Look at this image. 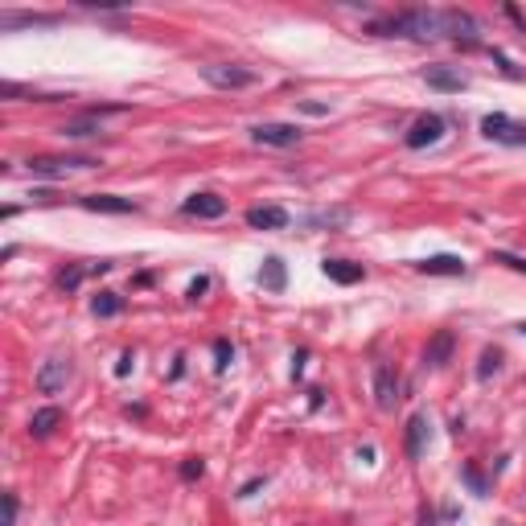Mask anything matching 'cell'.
Returning <instances> with one entry per match:
<instances>
[{"instance_id": "obj_33", "label": "cell", "mask_w": 526, "mask_h": 526, "mask_svg": "<svg viewBox=\"0 0 526 526\" xmlns=\"http://www.w3.org/2000/svg\"><path fill=\"white\" fill-rule=\"evenodd\" d=\"M305 358H309V354H305V349H300V354H296V358H292V378H300V371H305Z\"/></svg>"}, {"instance_id": "obj_10", "label": "cell", "mask_w": 526, "mask_h": 526, "mask_svg": "<svg viewBox=\"0 0 526 526\" xmlns=\"http://www.w3.org/2000/svg\"><path fill=\"white\" fill-rule=\"evenodd\" d=\"M247 226L251 230H284L288 226V210L284 206H251Z\"/></svg>"}, {"instance_id": "obj_16", "label": "cell", "mask_w": 526, "mask_h": 526, "mask_svg": "<svg viewBox=\"0 0 526 526\" xmlns=\"http://www.w3.org/2000/svg\"><path fill=\"white\" fill-rule=\"evenodd\" d=\"M58 13H0V29H17V25H58Z\"/></svg>"}, {"instance_id": "obj_6", "label": "cell", "mask_w": 526, "mask_h": 526, "mask_svg": "<svg viewBox=\"0 0 526 526\" xmlns=\"http://www.w3.org/2000/svg\"><path fill=\"white\" fill-rule=\"evenodd\" d=\"M91 156H37V160H29L33 177H62L66 169H91Z\"/></svg>"}, {"instance_id": "obj_5", "label": "cell", "mask_w": 526, "mask_h": 526, "mask_svg": "<svg viewBox=\"0 0 526 526\" xmlns=\"http://www.w3.org/2000/svg\"><path fill=\"white\" fill-rule=\"evenodd\" d=\"M374 403H378V411H395V403H399V374L387 362L374 366Z\"/></svg>"}, {"instance_id": "obj_25", "label": "cell", "mask_w": 526, "mask_h": 526, "mask_svg": "<svg viewBox=\"0 0 526 526\" xmlns=\"http://www.w3.org/2000/svg\"><path fill=\"white\" fill-rule=\"evenodd\" d=\"M214 358H218V362H214L218 371H226V366H230L235 349H230V341H226V338H218V341H214Z\"/></svg>"}, {"instance_id": "obj_8", "label": "cell", "mask_w": 526, "mask_h": 526, "mask_svg": "<svg viewBox=\"0 0 526 526\" xmlns=\"http://www.w3.org/2000/svg\"><path fill=\"white\" fill-rule=\"evenodd\" d=\"M78 206L91 214H136L140 210L132 198H116V193H87V198H78Z\"/></svg>"}, {"instance_id": "obj_21", "label": "cell", "mask_w": 526, "mask_h": 526, "mask_svg": "<svg viewBox=\"0 0 526 526\" xmlns=\"http://www.w3.org/2000/svg\"><path fill=\"white\" fill-rule=\"evenodd\" d=\"M58 132H62L66 140H83V136H95L99 127H95V124H91V116H87V120H74V124H62Z\"/></svg>"}, {"instance_id": "obj_18", "label": "cell", "mask_w": 526, "mask_h": 526, "mask_svg": "<svg viewBox=\"0 0 526 526\" xmlns=\"http://www.w3.org/2000/svg\"><path fill=\"white\" fill-rule=\"evenodd\" d=\"M58 424H62V411H58V407H41V411H33V420H29V436L41 440V436L54 432Z\"/></svg>"}, {"instance_id": "obj_1", "label": "cell", "mask_w": 526, "mask_h": 526, "mask_svg": "<svg viewBox=\"0 0 526 526\" xmlns=\"http://www.w3.org/2000/svg\"><path fill=\"white\" fill-rule=\"evenodd\" d=\"M202 78L218 87V91H247L259 83V74L251 66H235V62H214V66H202Z\"/></svg>"}, {"instance_id": "obj_34", "label": "cell", "mask_w": 526, "mask_h": 526, "mask_svg": "<svg viewBox=\"0 0 526 526\" xmlns=\"http://www.w3.org/2000/svg\"><path fill=\"white\" fill-rule=\"evenodd\" d=\"M259 485H263V477H255V481H247V485L239 490V497H251V494H255V490H259Z\"/></svg>"}, {"instance_id": "obj_36", "label": "cell", "mask_w": 526, "mask_h": 526, "mask_svg": "<svg viewBox=\"0 0 526 526\" xmlns=\"http://www.w3.org/2000/svg\"><path fill=\"white\" fill-rule=\"evenodd\" d=\"M420 526H436V514H432V510H428V506L420 510Z\"/></svg>"}, {"instance_id": "obj_7", "label": "cell", "mask_w": 526, "mask_h": 526, "mask_svg": "<svg viewBox=\"0 0 526 526\" xmlns=\"http://www.w3.org/2000/svg\"><path fill=\"white\" fill-rule=\"evenodd\" d=\"M66 378H70V362L66 358H50V362H41V371H37V395H58L66 387Z\"/></svg>"}, {"instance_id": "obj_28", "label": "cell", "mask_w": 526, "mask_h": 526, "mask_svg": "<svg viewBox=\"0 0 526 526\" xmlns=\"http://www.w3.org/2000/svg\"><path fill=\"white\" fill-rule=\"evenodd\" d=\"M4 526H17V494H4Z\"/></svg>"}, {"instance_id": "obj_2", "label": "cell", "mask_w": 526, "mask_h": 526, "mask_svg": "<svg viewBox=\"0 0 526 526\" xmlns=\"http://www.w3.org/2000/svg\"><path fill=\"white\" fill-rule=\"evenodd\" d=\"M481 132H485V140H494V144H510V148H522L526 144V124L501 116V111H490V116L481 120Z\"/></svg>"}, {"instance_id": "obj_35", "label": "cell", "mask_w": 526, "mask_h": 526, "mask_svg": "<svg viewBox=\"0 0 526 526\" xmlns=\"http://www.w3.org/2000/svg\"><path fill=\"white\" fill-rule=\"evenodd\" d=\"M506 17H510V21H518V25H522V29H526V17H522V13H518V8H514V4H506Z\"/></svg>"}, {"instance_id": "obj_31", "label": "cell", "mask_w": 526, "mask_h": 526, "mask_svg": "<svg viewBox=\"0 0 526 526\" xmlns=\"http://www.w3.org/2000/svg\"><path fill=\"white\" fill-rule=\"evenodd\" d=\"M464 481H469V485H473V490H477V494H485V481H481V473H477V469H473V464H469V469H464Z\"/></svg>"}, {"instance_id": "obj_17", "label": "cell", "mask_w": 526, "mask_h": 526, "mask_svg": "<svg viewBox=\"0 0 526 526\" xmlns=\"http://www.w3.org/2000/svg\"><path fill=\"white\" fill-rule=\"evenodd\" d=\"M424 440H428V420H424V415H411V420H407V457H411V461L424 457Z\"/></svg>"}, {"instance_id": "obj_11", "label": "cell", "mask_w": 526, "mask_h": 526, "mask_svg": "<svg viewBox=\"0 0 526 526\" xmlns=\"http://www.w3.org/2000/svg\"><path fill=\"white\" fill-rule=\"evenodd\" d=\"M181 210L189 218H222L226 214V198H218V193H193V198H186Z\"/></svg>"}, {"instance_id": "obj_22", "label": "cell", "mask_w": 526, "mask_h": 526, "mask_svg": "<svg viewBox=\"0 0 526 526\" xmlns=\"http://www.w3.org/2000/svg\"><path fill=\"white\" fill-rule=\"evenodd\" d=\"M490 263H506L510 272H526V259H522V255H510V251H494V255H490Z\"/></svg>"}, {"instance_id": "obj_30", "label": "cell", "mask_w": 526, "mask_h": 526, "mask_svg": "<svg viewBox=\"0 0 526 526\" xmlns=\"http://www.w3.org/2000/svg\"><path fill=\"white\" fill-rule=\"evenodd\" d=\"M296 107H300L305 116H329V103H309V99H305V103H296Z\"/></svg>"}, {"instance_id": "obj_32", "label": "cell", "mask_w": 526, "mask_h": 526, "mask_svg": "<svg viewBox=\"0 0 526 526\" xmlns=\"http://www.w3.org/2000/svg\"><path fill=\"white\" fill-rule=\"evenodd\" d=\"M206 288H210V279H206V276H198L193 284H189V300H198V296H202Z\"/></svg>"}, {"instance_id": "obj_27", "label": "cell", "mask_w": 526, "mask_h": 526, "mask_svg": "<svg viewBox=\"0 0 526 526\" xmlns=\"http://www.w3.org/2000/svg\"><path fill=\"white\" fill-rule=\"evenodd\" d=\"M132 366H136V354H132V349H124V354H120V362H116V378H127V374H132Z\"/></svg>"}, {"instance_id": "obj_23", "label": "cell", "mask_w": 526, "mask_h": 526, "mask_svg": "<svg viewBox=\"0 0 526 526\" xmlns=\"http://www.w3.org/2000/svg\"><path fill=\"white\" fill-rule=\"evenodd\" d=\"M497 366H501V354H497V349H485V354H481V366H477V378H490Z\"/></svg>"}, {"instance_id": "obj_15", "label": "cell", "mask_w": 526, "mask_h": 526, "mask_svg": "<svg viewBox=\"0 0 526 526\" xmlns=\"http://www.w3.org/2000/svg\"><path fill=\"white\" fill-rule=\"evenodd\" d=\"M259 284H263L268 292H284V288H288V268H284L279 255H268V259H263V268H259Z\"/></svg>"}, {"instance_id": "obj_19", "label": "cell", "mask_w": 526, "mask_h": 526, "mask_svg": "<svg viewBox=\"0 0 526 526\" xmlns=\"http://www.w3.org/2000/svg\"><path fill=\"white\" fill-rule=\"evenodd\" d=\"M91 312L95 317H120L124 312V296L120 292H99L91 300Z\"/></svg>"}, {"instance_id": "obj_24", "label": "cell", "mask_w": 526, "mask_h": 526, "mask_svg": "<svg viewBox=\"0 0 526 526\" xmlns=\"http://www.w3.org/2000/svg\"><path fill=\"white\" fill-rule=\"evenodd\" d=\"M87 276H91V268H70V272H62V279H58V284H62L66 292H74V288H78Z\"/></svg>"}, {"instance_id": "obj_3", "label": "cell", "mask_w": 526, "mask_h": 526, "mask_svg": "<svg viewBox=\"0 0 526 526\" xmlns=\"http://www.w3.org/2000/svg\"><path fill=\"white\" fill-rule=\"evenodd\" d=\"M444 116H436V111H424L415 124H411V132L403 136V144L407 148H428V144H440L444 140Z\"/></svg>"}, {"instance_id": "obj_37", "label": "cell", "mask_w": 526, "mask_h": 526, "mask_svg": "<svg viewBox=\"0 0 526 526\" xmlns=\"http://www.w3.org/2000/svg\"><path fill=\"white\" fill-rule=\"evenodd\" d=\"M518 333H526V321H522V325H518Z\"/></svg>"}, {"instance_id": "obj_20", "label": "cell", "mask_w": 526, "mask_h": 526, "mask_svg": "<svg viewBox=\"0 0 526 526\" xmlns=\"http://www.w3.org/2000/svg\"><path fill=\"white\" fill-rule=\"evenodd\" d=\"M349 222V210H321V214H309L305 218V226H317V230H333V226H345Z\"/></svg>"}, {"instance_id": "obj_12", "label": "cell", "mask_w": 526, "mask_h": 526, "mask_svg": "<svg viewBox=\"0 0 526 526\" xmlns=\"http://www.w3.org/2000/svg\"><path fill=\"white\" fill-rule=\"evenodd\" d=\"M415 272H424V276H464L469 268H464L461 255H432V259H420Z\"/></svg>"}, {"instance_id": "obj_13", "label": "cell", "mask_w": 526, "mask_h": 526, "mask_svg": "<svg viewBox=\"0 0 526 526\" xmlns=\"http://www.w3.org/2000/svg\"><path fill=\"white\" fill-rule=\"evenodd\" d=\"M321 272L333 279V284H358V279L366 276V268H362V263H349V259H325Z\"/></svg>"}, {"instance_id": "obj_29", "label": "cell", "mask_w": 526, "mask_h": 526, "mask_svg": "<svg viewBox=\"0 0 526 526\" xmlns=\"http://www.w3.org/2000/svg\"><path fill=\"white\" fill-rule=\"evenodd\" d=\"M494 62L501 66V70H506V74H510V78H522V70H518V66L510 62V58H506V54H497V50H494Z\"/></svg>"}, {"instance_id": "obj_4", "label": "cell", "mask_w": 526, "mask_h": 526, "mask_svg": "<svg viewBox=\"0 0 526 526\" xmlns=\"http://www.w3.org/2000/svg\"><path fill=\"white\" fill-rule=\"evenodd\" d=\"M251 140L263 144V148H292V144H300V127L296 124H255L251 127Z\"/></svg>"}, {"instance_id": "obj_9", "label": "cell", "mask_w": 526, "mask_h": 526, "mask_svg": "<svg viewBox=\"0 0 526 526\" xmlns=\"http://www.w3.org/2000/svg\"><path fill=\"white\" fill-rule=\"evenodd\" d=\"M424 83H428L432 91H444V95L469 87V78H464L461 70H452V66H428V70H424Z\"/></svg>"}, {"instance_id": "obj_14", "label": "cell", "mask_w": 526, "mask_h": 526, "mask_svg": "<svg viewBox=\"0 0 526 526\" xmlns=\"http://www.w3.org/2000/svg\"><path fill=\"white\" fill-rule=\"evenodd\" d=\"M452 349H457L452 329H440V333H432V341H428V354H424V362H428V366H444V362L452 358Z\"/></svg>"}, {"instance_id": "obj_26", "label": "cell", "mask_w": 526, "mask_h": 526, "mask_svg": "<svg viewBox=\"0 0 526 526\" xmlns=\"http://www.w3.org/2000/svg\"><path fill=\"white\" fill-rule=\"evenodd\" d=\"M202 473H206V461H202V457H189V461H181V477H186V481H198Z\"/></svg>"}]
</instances>
